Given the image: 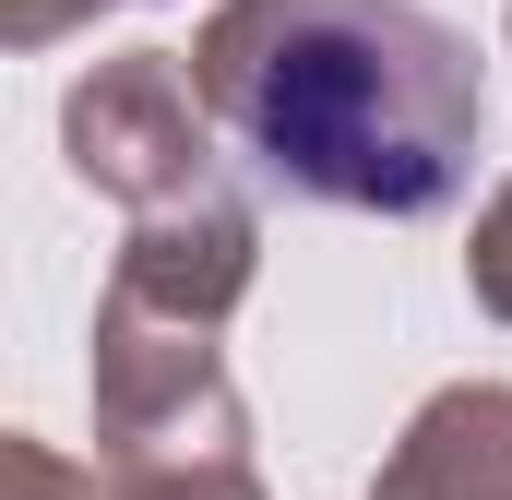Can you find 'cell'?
<instances>
[{"label": "cell", "mask_w": 512, "mask_h": 500, "mask_svg": "<svg viewBox=\"0 0 512 500\" xmlns=\"http://www.w3.org/2000/svg\"><path fill=\"white\" fill-rule=\"evenodd\" d=\"M215 120L262 191L334 215H441L489 84L417 0H239L215 24Z\"/></svg>", "instance_id": "cell-1"}]
</instances>
